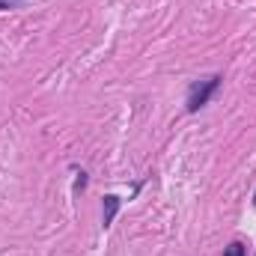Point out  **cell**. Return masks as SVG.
<instances>
[{
    "label": "cell",
    "instance_id": "1",
    "mask_svg": "<svg viewBox=\"0 0 256 256\" xmlns=\"http://www.w3.org/2000/svg\"><path fill=\"white\" fill-rule=\"evenodd\" d=\"M214 86H218V78H208V80H202V84H194L191 96H188V110H200V108L208 102V96L214 92Z\"/></svg>",
    "mask_w": 256,
    "mask_h": 256
},
{
    "label": "cell",
    "instance_id": "4",
    "mask_svg": "<svg viewBox=\"0 0 256 256\" xmlns=\"http://www.w3.org/2000/svg\"><path fill=\"white\" fill-rule=\"evenodd\" d=\"M21 3H27V0H0V9H15Z\"/></svg>",
    "mask_w": 256,
    "mask_h": 256
},
{
    "label": "cell",
    "instance_id": "2",
    "mask_svg": "<svg viewBox=\"0 0 256 256\" xmlns=\"http://www.w3.org/2000/svg\"><path fill=\"white\" fill-rule=\"evenodd\" d=\"M116 208H120V200H116V196H104V226L114 220Z\"/></svg>",
    "mask_w": 256,
    "mask_h": 256
},
{
    "label": "cell",
    "instance_id": "3",
    "mask_svg": "<svg viewBox=\"0 0 256 256\" xmlns=\"http://www.w3.org/2000/svg\"><path fill=\"white\" fill-rule=\"evenodd\" d=\"M224 256H244V248H242V244L236 242V244H230V248L224 250Z\"/></svg>",
    "mask_w": 256,
    "mask_h": 256
}]
</instances>
